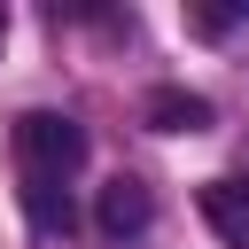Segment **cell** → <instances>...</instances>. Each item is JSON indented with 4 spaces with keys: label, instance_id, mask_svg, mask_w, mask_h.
Masks as SVG:
<instances>
[{
    "label": "cell",
    "instance_id": "obj_1",
    "mask_svg": "<svg viewBox=\"0 0 249 249\" xmlns=\"http://www.w3.org/2000/svg\"><path fill=\"white\" fill-rule=\"evenodd\" d=\"M16 163H23V210H31V226H70V179H78V163H86V132H78V117H54V109H31V117H16Z\"/></svg>",
    "mask_w": 249,
    "mask_h": 249
},
{
    "label": "cell",
    "instance_id": "obj_2",
    "mask_svg": "<svg viewBox=\"0 0 249 249\" xmlns=\"http://www.w3.org/2000/svg\"><path fill=\"white\" fill-rule=\"evenodd\" d=\"M148 218H156V202H148V187H140V179H109V187H101V202H93V226H101L109 241L148 233Z\"/></svg>",
    "mask_w": 249,
    "mask_h": 249
},
{
    "label": "cell",
    "instance_id": "obj_3",
    "mask_svg": "<svg viewBox=\"0 0 249 249\" xmlns=\"http://www.w3.org/2000/svg\"><path fill=\"white\" fill-rule=\"evenodd\" d=\"M202 218L226 249H249V179H210L202 187Z\"/></svg>",
    "mask_w": 249,
    "mask_h": 249
},
{
    "label": "cell",
    "instance_id": "obj_4",
    "mask_svg": "<svg viewBox=\"0 0 249 249\" xmlns=\"http://www.w3.org/2000/svg\"><path fill=\"white\" fill-rule=\"evenodd\" d=\"M148 124H156V132H202V124H210V101L187 93V86H156V93H148Z\"/></svg>",
    "mask_w": 249,
    "mask_h": 249
}]
</instances>
